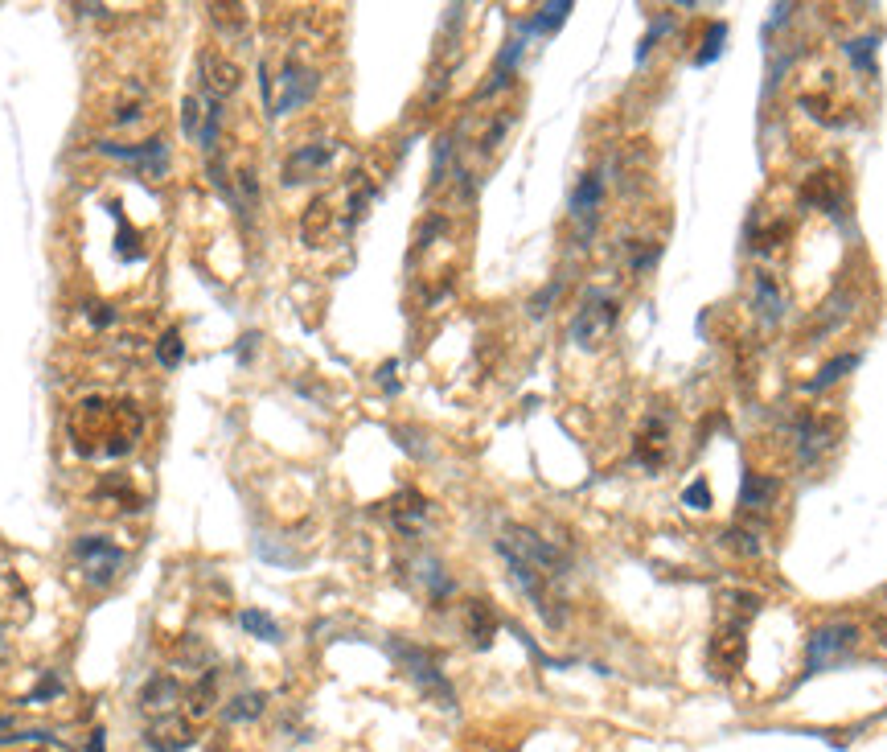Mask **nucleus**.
Here are the masks:
<instances>
[{
  "label": "nucleus",
  "instance_id": "f257e3e1",
  "mask_svg": "<svg viewBox=\"0 0 887 752\" xmlns=\"http://www.w3.org/2000/svg\"><path fill=\"white\" fill-rule=\"evenodd\" d=\"M70 440L83 457H128L144 436V416L128 399H83L70 411Z\"/></svg>",
  "mask_w": 887,
  "mask_h": 752
},
{
  "label": "nucleus",
  "instance_id": "f03ea898",
  "mask_svg": "<svg viewBox=\"0 0 887 752\" xmlns=\"http://www.w3.org/2000/svg\"><path fill=\"white\" fill-rule=\"evenodd\" d=\"M859 625H851V621H834V625H822L814 637H809V654H805V666H809V674H818V670H830V666H838V662H846L851 658V650L859 646Z\"/></svg>",
  "mask_w": 887,
  "mask_h": 752
},
{
  "label": "nucleus",
  "instance_id": "7ed1b4c3",
  "mask_svg": "<svg viewBox=\"0 0 887 752\" xmlns=\"http://www.w3.org/2000/svg\"><path fill=\"white\" fill-rule=\"evenodd\" d=\"M107 120L115 128H140L152 120V91L140 79H124L107 99Z\"/></svg>",
  "mask_w": 887,
  "mask_h": 752
},
{
  "label": "nucleus",
  "instance_id": "20e7f679",
  "mask_svg": "<svg viewBox=\"0 0 887 752\" xmlns=\"http://www.w3.org/2000/svg\"><path fill=\"white\" fill-rule=\"evenodd\" d=\"M198 74H202V87H206V95L210 99H230L239 87H243V70H239V62L235 58H226L222 50H202V58H198Z\"/></svg>",
  "mask_w": 887,
  "mask_h": 752
},
{
  "label": "nucleus",
  "instance_id": "39448f33",
  "mask_svg": "<svg viewBox=\"0 0 887 752\" xmlns=\"http://www.w3.org/2000/svg\"><path fill=\"white\" fill-rule=\"evenodd\" d=\"M612 325H616V300L596 296V300H588V305L580 309V317H575L571 337H575L580 346H600L604 337L612 333Z\"/></svg>",
  "mask_w": 887,
  "mask_h": 752
},
{
  "label": "nucleus",
  "instance_id": "423d86ee",
  "mask_svg": "<svg viewBox=\"0 0 887 752\" xmlns=\"http://www.w3.org/2000/svg\"><path fill=\"white\" fill-rule=\"evenodd\" d=\"M79 559H83V568H87L91 588L111 584L115 576H120V563H124L120 547H111V543H103V539H83V543H79Z\"/></svg>",
  "mask_w": 887,
  "mask_h": 752
},
{
  "label": "nucleus",
  "instance_id": "0eeeda50",
  "mask_svg": "<svg viewBox=\"0 0 887 752\" xmlns=\"http://www.w3.org/2000/svg\"><path fill=\"white\" fill-rule=\"evenodd\" d=\"M744 658H748V642H744V633L736 625H727L711 637V658L707 662H711V670L719 674V679H731V674L744 666Z\"/></svg>",
  "mask_w": 887,
  "mask_h": 752
},
{
  "label": "nucleus",
  "instance_id": "6e6552de",
  "mask_svg": "<svg viewBox=\"0 0 887 752\" xmlns=\"http://www.w3.org/2000/svg\"><path fill=\"white\" fill-rule=\"evenodd\" d=\"M793 444H797V461L801 465H814L826 448L834 444V424L830 420H818V416H801L797 428H793Z\"/></svg>",
  "mask_w": 887,
  "mask_h": 752
},
{
  "label": "nucleus",
  "instance_id": "1a4fd4ad",
  "mask_svg": "<svg viewBox=\"0 0 887 752\" xmlns=\"http://www.w3.org/2000/svg\"><path fill=\"white\" fill-rule=\"evenodd\" d=\"M333 153L337 148L333 144H300L296 153H288V161H284V185H296V181H308V177H317L329 161H333Z\"/></svg>",
  "mask_w": 887,
  "mask_h": 752
},
{
  "label": "nucleus",
  "instance_id": "9d476101",
  "mask_svg": "<svg viewBox=\"0 0 887 752\" xmlns=\"http://www.w3.org/2000/svg\"><path fill=\"white\" fill-rule=\"evenodd\" d=\"M752 313L760 317V325H777L785 317V292L773 272H752Z\"/></svg>",
  "mask_w": 887,
  "mask_h": 752
},
{
  "label": "nucleus",
  "instance_id": "9b49d317",
  "mask_svg": "<svg viewBox=\"0 0 887 752\" xmlns=\"http://www.w3.org/2000/svg\"><path fill=\"white\" fill-rule=\"evenodd\" d=\"M144 740H148L152 752H185L189 744H194V724H189L185 716H161L148 728Z\"/></svg>",
  "mask_w": 887,
  "mask_h": 752
},
{
  "label": "nucleus",
  "instance_id": "f8f14e48",
  "mask_svg": "<svg viewBox=\"0 0 887 752\" xmlns=\"http://www.w3.org/2000/svg\"><path fill=\"white\" fill-rule=\"evenodd\" d=\"M666 424L658 420V416H649L645 424H641V432H637V444H633V457L641 461V465H649V469H658L662 461H666Z\"/></svg>",
  "mask_w": 887,
  "mask_h": 752
},
{
  "label": "nucleus",
  "instance_id": "ddd939ff",
  "mask_svg": "<svg viewBox=\"0 0 887 752\" xmlns=\"http://www.w3.org/2000/svg\"><path fill=\"white\" fill-rule=\"evenodd\" d=\"M838 202H842V190H838V177H834V173L805 177V185H801V206H809V210H838Z\"/></svg>",
  "mask_w": 887,
  "mask_h": 752
},
{
  "label": "nucleus",
  "instance_id": "4468645a",
  "mask_svg": "<svg viewBox=\"0 0 887 752\" xmlns=\"http://www.w3.org/2000/svg\"><path fill=\"white\" fill-rule=\"evenodd\" d=\"M777 498H781V481H777V477H768V473H744L740 506L760 510V506H773Z\"/></svg>",
  "mask_w": 887,
  "mask_h": 752
},
{
  "label": "nucleus",
  "instance_id": "2eb2a0df",
  "mask_svg": "<svg viewBox=\"0 0 887 752\" xmlns=\"http://www.w3.org/2000/svg\"><path fill=\"white\" fill-rule=\"evenodd\" d=\"M600 194H604L600 173H584V181L575 185V194H571V218L575 222H592V214L600 206Z\"/></svg>",
  "mask_w": 887,
  "mask_h": 752
},
{
  "label": "nucleus",
  "instance_id": "dca6fc26",
  "mask_svg": "<svg viewBox=\"0 0 887 752\" xmlns=\"http://www.w3.org/2000/svg\"><path fill=\"white\" fill-rule=\"evenodd\" d=\"M214 703H218V674L214 670H206L202 679L189 687V720H206L210 711H214Z\"/></svg>",
  "mask_w": 887,
  "mask_h": 752
},
{
  "label": "nucleus",
  "instance_id": "f3484780",
  "mask_svg": "<svg viewBox=\"0 0 887 752\" xmlns=\"http://www.w3.org/2000/svg\"><path fill=\"white\" fill-rule=\"evenodd\" d=\"M465 621H469V637H473V646H489V642H493V633H497V617H493V609L485 605V600H469V605H465Z\"/></svg>",
  "mask_w": 887,
  "mask_h": 752
},
{
  "label": "nucleus",
  "instance_id": "a211bd4d",
  "mask_svg": "<svg viewBox=\"0 0 887 752\" xmlns=\"http://www.w3.org/2000/svg\"><path fill=\"white\" fill-rule=\"evenodd\" d=\"M723 605H731V609H727V625L740 629L744 621H752V617L760 613V596H752V592H727Z\"/></svg>",
  "mask_w": 887,
  "mask_h": 752
},
{
  "label": "nucleus",
  "instance_id": "6ab92c4d",
  "mask_svg": "<svg viewBox=\"0 0 887 752\" xmlns=\"http://www.w3.org/2000/svg\"><path fill=\"white\" fill-rule=\"evenodd\" d=\"M181 695V683L177 679H169V674H161V679H152L148 687H144V707H173L169 699H177Z\"/></svg>",
  "mask_w": 887,
  "mask_h": 752
},
{
  "label": "nucleus",
  "instance_id": "aec40b11",
  "mask_svg": "<svg viewBox=\"0 0 887 752\" xmlns=\"http://www.w3.org/2000/svg\"><path fill=\"white\" fill-rule=\"evenodd\" d=\"M859 366V354H842V358H834V362H826L822 370H818V379L809 383V391H826V387H834L846 370H855Z\"/></svg>",
  "mask_w": 887,
  "mask_h": 752
},
{
  "label": "nucleus",
  "instance_id": "412c9836",
  "mask_svg": "<svg viewBox=\"0 0 887 752\" xmlns=\"http://www.w3.org/2000/svg\"><path fill=\"white\" fill-rule=\"evenodd\" d=\"M723 543H727L731 551H740V555H752V559H756V555L764 551L760 535H756V531H744V526H731V531L723 535Z\"/></svg>",
  "mask_w": 887,
  "mask_h": 752
},
{
  "label": "nucleus",
  "instance_id": "4be33fe9",
  "mask_svg": "<svg viewBox=\"0 0 887 752\" xmlns=\"http://www.w3.org/2000/svg\"><path fill=\"white\" fill-rule=\"evenodd\" d=\"M243 625L251 629V633H259V637H267V642H280V625L267 617V613H255V609H247L243 613Z\"/></svg>",
  "mask_w": 887,
  "mask_h": 752
},
{
  "label": "nucleus",
  "instance_id": "5701e85b",
  "mask_svg": "<svg viewBox=\"0 0 887 752\" xmlns=\"http://www.w3.org/2000/svg\"><path fill=\"white\" fill-rule=\"evenodd\" d=\"M157 358H161L165 366H177V362H181V337H177V329H165V333H161Z\"/></svg>",
  "mask_w": 887,
  "mask_h": 752
},
{
  "label": "nucleus",
  "instance_id": "b1692460",
  "mask_svg": "<svg viewBox=\"0 0 887 752\" xmlns=\"http://www.w3.org/2000/svg\"><path fill=\"white\" fill-rule=\"evenodd\" d=\"M263 711V695H243L235 699V707H226V720H251Z\"/></svg>",
  "mask_w": 887,
  "mask_h": 752
},
{
  "label": "nucleus",
  "instance_id": "393cba45",
  "mask_svg": "<svg viewBox=\"0 0 887 752\" xmlns=\"http://www.w3.org/2000/svg\"><path fill=\"white\" fill-rule=\"evenodd\" d=\"M846 54L855 58V66H863V70H871V74H875V37H863V42H851V46H846Z\"/></svg>",
  "mask_w": 887,
  "mask_h": 752
},
{
  "label": "nucleus",
  "instance_id": "a878e982",
  "mask_svg": "<svg viewBox=\"0 0 887 752\" xmlns=\"http://www.w3.org/2000/svg\"><path fill=\"white\" fill-rule=\"evenodd\" d=\"M723 37H727V25H723V21H711V25H707V42H703L699 62H711V58L723 50Z\"/></svg>",
  "mask_w": 887,
  "mask_h": 752
},
{
  "label": "nucleus",
  "instance_id": "bb28decb",
  "mask_svg": "<svg viewBox=\"0 0 887 752\" xmlns=\"http://www.w3.org/2000/svg\"><path fill=\"white\" fill-rule=\"evenodd\" d=\"M686 506L690 510H711V490H707V481H694L690 490H686Z\"/></svg>",
  "mask_w": 887,
  "mask_h": 752
}]
</instances>
